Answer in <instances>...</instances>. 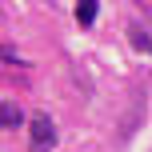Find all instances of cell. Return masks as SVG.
I'll return each mask as SVG.
<instances>
[{
	"mask_svg": "<svg viewBox=\"0 0 152 152\" xmlns=\"http://www.w3.org/2000/svg\"><path fill=\"white\" fill-rule=\"evenodd\" d=\"M56 144V124H52V116L48 112H36L28 120V148L32 152H48Z\"/></svg>",
	"mask_w": 152,
	"mask_h": 152,
	"instance_id": "obj_1",
	"label": "cell"
},
{
	"mask_svg": "<svg viewBox=\"0 0 152 152\" xmlns=\"http://www.w3.org/2000/svg\"><path fill=\"white\" fill-rule=\"evenodd\" d=\"M96 12H100L96 0H80V4H76V24H84V28H88V24L96 20Z\"/></svg>",
	"mask_w": 152,
	"mask_h": 152,
	"instance_id": "obj_2",
	"label": "cell"
},
{
	"mask_svg": "<svg viewBox=\"0 0 152 152\" xmlns=\"http://www.w3.org/2000/svg\"><path fill=\"white\" fill-rule=\"evenodd\" d=\"M0 112H4V128H8V132L20 128V108H16L12 100H4V104H0Z\"/></svg>",
	"mask_w": 152,
	"mask_h": 152,
	"instance_id": "obj_3",
	"label": "cell"
},
{
	"mask_svg": "<svg viewBox=\"0 0 152 152\" xmlns=\"http://www.w3.org/2000/svg\"><path fill=\"white\" fill-rule=\"evenodd\" d=\"M128 36H132V44H136L140 52H148V56H152V36L140 28V24H132V28H128Z\"/></svg>",
	"mask_w": 152,
	"mask_h": 152,
	"instance_id": "obj_4",
	"label": "cell"
}]
</instances>
